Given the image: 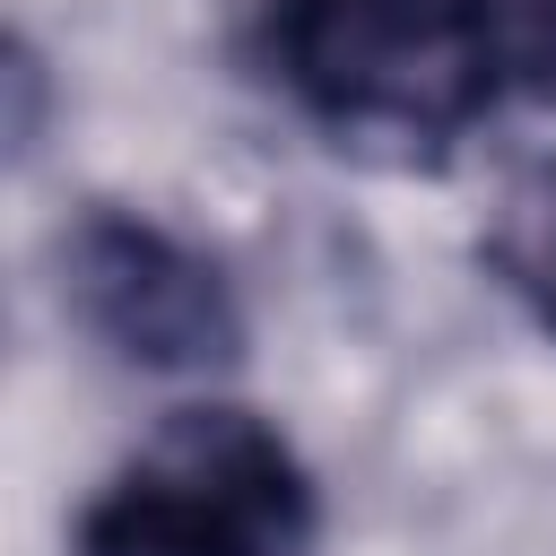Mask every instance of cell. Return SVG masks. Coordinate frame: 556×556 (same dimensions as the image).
<instances>
[{"label":"cell","instance_id":"6da1fadb","mask_svg":"<svg viewBox=\"0 0 556 556\" xmlns=\"http://www.w3.org/2000/svg\"><path fill=\"white\" fill-rule=\"evenodd\" d=\"M287 87L348 139H460L495 96V52L460 0H252Z\"/></svg>","mask_w":556,"mask_h":556},{"label":"cell","instance_id":"7a4b0ae2","mask_svg":"<svg viewBox=\"0 0 556 556\" xmlns=\"http://www.w3.org/2000/svg\"><path fill=\"white\" fill-rule=\"evenodd\" d=\"M313 495L252 408H174L87 504L78 556H295Z\"/></svg>","mask_w":556,"mask_h":556},{"label":"cell","instance_id":"3957f363","mask_svg":"<svg viewBox=\"0 0 556 556\" xmlns=\"http://www.w3.org/2000/svg\"><path fill=\"white\" fill-rule=\"evenodd\" d=\"M61 304L148 374H208L235 356V295L226 278L130 208H87L61 235Z\"/></svg>","mask_w":556,"mask_h":556},{"label":"cell","instance_id":"277c9868","mask_svg":"<svg viewBox=\"0 0 556 556\" xmlns=\"http://www.w3.org/2000/svg\"><path fill=\"white\" fill-rule=\"evenodd\" d=\"M486 252L513 278V295L556 330V156H539V165H521L504 182L495 226H486Z\"/></svg>","mask_w":556,"mask_h":556},{"label":"cell","instance_id":"5b68a950","mask_svg":"<svg viewBox=\"0 0 556 556\" xmlns=\"http://www.w3.org/2000/svg\"><path fill=\"white\" fill-rule=\"evenodd\" d=\"M495 52V70H530L556 78V0H460Z\"/></svg>","mask_w":556,"mask_h":556}]
</instances>
